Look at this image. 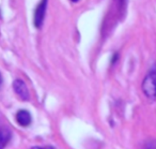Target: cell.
I'll list each match as a JSON object with an SVG mask.
<instances>
[{
	"mask_svg": "<svg viewBox=\"0 0 156 149\" xmlns=\"http://www.w3.org/2000/svg\"><path fill=\"white\" fill-rule=\"evenodd\" d=\"M141 88L147 99L152 101L156 99V67H153L147 72L141 85Z\"/></svg>",
	"mask_w": 156,
	"mask_h": 149,
	"instance_id": "6da1fadb",
	"label": "cell"
},
{
	"mask_svg": "<svg viewBox=\"0 0 156 149\" xmlns=\"http://www.w3.org/2000/svg\"><path fill=\"white\" fill-rule=\"evenodd\" d=\"M46 8H47V0H41L37 5V9L34 10V15H33V25L35 28L40 29L42 27L45 20Z\"/></svg>",
	"mask_w": 156,
	"mask_h": 149,
	"instance_id": "7a4b0ae2",
	"label": "cell"
},
{
	"mask_svg": "<svg viewBox=\"0 0 156 149\" xmlns=\"http://www.w3.org/2000/svg\"><path fill=\"white\" fill-rule=\"evenodd\" d=\"M13 89L15 93L18 95L22 101H28L30 99V95H29V90L27 88L26 84L24 80H15L13 83Z\"/></svg>",
	"mask_w": 156,
	"mask_h": 149,
	"instance_id": "3957f363",
	"label": "cell"
},
{
	"mask_svg": "<svg viewBox=\"0 0 156 149\" xmlns=\"http://www.w3.org/2000/svg\"><path fill=\"white\" fill-rule=\"evenodd\" d=\"M16 122L18 123L22 127H28V125H31V121H32V118H31V115L28 110H20L16 113Z\"/></svg>",
	"mask_w": 156,
	"mask_h": 149,
	"instance_id": "277c9868",
	"label": "cell"
},
{
	"mask_svg": "<svg viewBox=\"0 0 156 149\" xmlns=\"http://www.w3.org/2000/svg\"><path fill=\"white\" fill-rule=\"evenodd\" d=\"M12 138V132L9 128L0 125V149H5Z\"/></svg>",
	"mask_w": 156,
	"mask_h": 149,
	"instance_id": "5b68a950",
	"label": "cell"
},
{
	"mask_svg": "<svg viewBox=\"0 0 156 149\" xmlns=\"http://www.w3.org/2000/svg\"><path fill=\"white\" fill-rule=\"evenodd\" d=\"M31 149H55V148H54V147H51V146H45V147L35 146V147H32Z\"/></svg>",
	"mask_w": 156,
	"mask_h": 149,
	"instance_id": "8992f818",
	"label": "cell"
},
{
	"mask_svg": "<svg viewBox=\"0 0 156 149\" xmlns=\"http://www.w3.org/2000/svg\"><path fill=\"white\" fill-rule=\"evenodd\" d=\"M118 56H119V54H118V53H115V54L113 55V59H111V62H112V65L115 62V60L118 59Z\"/></svg>",
	"mask_w": 156,
	"mask_h": 149,
	"instance_id": "52a82bcc",
	"label": "cell"
},
{
	"mask_svg": "<svg viewBox=\"0 0 156 149\" xmlns=\"http://www.w3.org/2000/svg\"><path fill=\"white\" fill-rule=\"evenodd\" d=\"M1 84H2V76L0 74V86H1Z\"/></svg>",
	"mask_w": 156,
	"mask_h": 149,
	"instance_id": "ba28073f",
	"label": "cell"
},
{
	"mask_svg": "<svg viewBox=\"0 0 156 149\" xmlns=\"http://www.w3.org/2000/svg\"><path fill=\"white\" fill-rule=\"evenodd\" d=\"M71 1H73V2H77L78 0H71Z\"/></svg>",
	"mask_w": 156,
	"mask_h": 149,
	"instance_id": "9c48e42d",
	"label": "cell"
}]
</instances>
